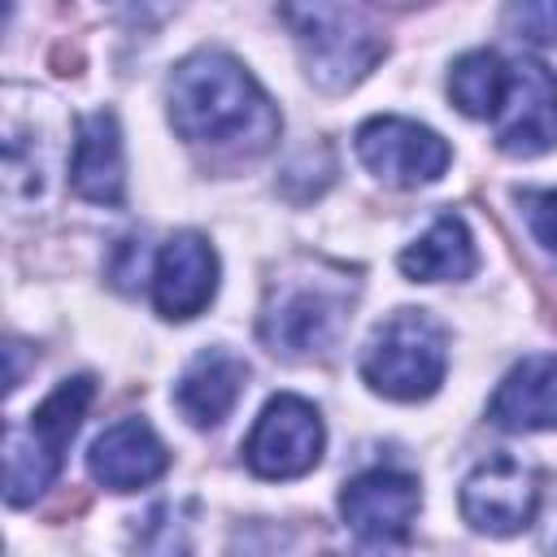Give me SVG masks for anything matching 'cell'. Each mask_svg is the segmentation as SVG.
Wrapping results in <instances>:
<instances>
[{"instance_id":"13","label":"cell","mask_w":557,"mask_h":557,"mask_svg":"<svg viewBox=\"0 0 557 557\" xmlns=\"http://www.w3.org/2000/svg\"><path fill=\"white\" fill-rule=\"evenodd\" d=\"M487 418L505 431H553L557 426V352L522 357L492 392Z\"/></svg>"},{"instance_id":"5","label":"cell","mask_w":557,"mask_h":557,"mask_svg":"<svg viewBox=\"0 0 557 557\" xmlns=\"http://www.w3.org/2000/svg\"><path fill=\"white\" fill-rule=\"evenodd\" d=\"M448 370L444 326L426 309L392 313L361 352V379L387 400H426Z\"/></svg>"},{"instance_id":"2","label":"cell","mask_w":557,"mask_h":557,"mask_svg":"<svg viewBox=\"0 0 557 557\" xmlns=\"http://www.w3.org/2000/svg\"><path fill=\"white\" fill-rule=\"evenodd\" d=\"M352 305V278L344 283L339 270H292L270 283L265 309H261V339L270 352L283 357H309L326 352Z\"/></svg>"},{"instance_id":"10","label":"cell","mask_w":557,"mask_h":557,"mask_svg":"<svg viewBox=\"0 0 557 557\" xmlns=\"http://www.w3.org/2000/svg\"><path fill=\"white\" fill-rule=\"evenodd\" d=\"M418 505H422L418 479L405 470H366L348 479L339 492V513L348 531H357L370 544L405 540L418 518Z\"/></svg>"},{"instance_id":"18","label":"cell","mask_w":557,"mask_h":557,"mask_svg":"<svg viewBox=\"0 0 557 557\" xmlns=\"http://www.w3.org/2000/svg\"><path fill=\"white\" fill-rule=\"evenodd\" d=\"M505 26L522 44L553 48L557 44V0H509Z\"/></svg>"},{"instance_id":"7","label":"cell","mask_w":557,"mask_h":557,"mask_svg":"<svg viewBox=\"0 0 557 557\" xmlns=\"http://www.w3.org/2000/svg\"><path fill=\"white\" fill-rule=\"evenodd\" d=\"M357 157L374 178L392 187H422L448 170L453 152L431 126L383 113L357 126Z\"/></svg>"},{"instance_id":"17","label":"cell","mask_w":557,"mask_h":557,"mask_svg":"<svg viewBox=\"0 0 557 557\" xmlns=\"http://www.w3.org/2000/svg\"><path fill=\"white\" fill-rule=\"evenodd\" d=\"M505 78H509V65L492 48H479V52L457 57L448 74V96L466 117H492L505 96Z\"/></svg>"},{"instance_id":"12","label":"cell","mask_w":557,"mask_h":557,"mask_svg":"<svg viewBox=\"0 0 557 557\" xmlns=\"http://www.w3.org/2000/svg\"><path fill=\"white\" fill-rule=\"evenodd\" d=\"M165 466H170V453L144 418H122V422L104 426L87 453L91 479L109 492H139V487L157 483L165 474Z\"/></svg>"},{"instance_id":"4","label":"cell","mask_w":557,"mask_h":557,"mask_svg":"<svg viewBox=\"0 0 557 557\" xmlns=\"http://www.w3.org/2000/svg\"><path fill=\"white\" fill-rule=\"evenodd\" d=\"M91 396H96V383L87 374L65 379L44 396V405L26 422L9 426V444H4V500L9 505H30L57 479L61 457Z\"/></svg>"},{"instance_id":"1","label":"cell","mask_w":557,"mask_h":557,"mask_svg":"<svg viewBox=\"0 0 557 557\" xmlns=\"http://www.w3.org/2000/svg\"><path fill=\"white\" fill-rule=\"evenodd\" d=\"M170 122L187 144L231 152H265L278 135V113L261 83L218 48H200L174 65Z\"/></svg>"},{"instance_id":"3","label":"cell","mask_w":557,"mask_h":557,"mask_svg":"<svg viewBox=\"0 0 557 557\" xmlns=\"http://www.w3.org/2000/svg\"><path fill=\"white\" fill-rule=\"evenodd\" d=\"M283 22L318 87H352L379 61L383 44L357 0H283Z\"/></svg>"},{"instance_id":"19","label":"cell","mask_w":557,"mask_h":557,"mask_svg":"<svg viewBox=\"0 0 557 557\" xmlns=\"http://www.w3.org/2000/svg\"><path fill=\"white\" fill-rule=\"evenodd\" d=\"M522 209H527L531 235L557 257V191H531V196H522Z\"/></svg>"},{"instance_id":"15","label":"cell","mask_w":557,"mask_h":557,"mask_svg":"<svg viewBox=\"0 0 557 557\" xmlns=\"http://www.w3.org/2000/svg\"><path fill=\"white\" fill-rule=\"evenodd\" d=\"M244 379H248V366H244L235 352H226V348H205V352L178 374V383H174V405H178V413H183L191 426H218V422L235 409V400H239V392H244Z\"/></svg>"},{"instance_id":"9","label":"cell","mask_w":557,"mask_h":557,"mask_svg":"<svg viewBox=\"0 0 557 557\" xmlns=\"http://www.w3.org/2000/svg\"><path fill=\"white\" fill-rule=\"evenodd\" d=\"M496 148L509 157H540L557 144V78L540 61H513L505 96L492 113Z\"/></svg>"},{"instance_id":"11","label":"cell","mask_w":557,"mask_h":557,"mask_svg":"<svg viewBox=\"0 0 557 557\" xmlns=\"http://www.w3.org/2000/svg\"><path fill=\"white\" fill-rule=\"evenodd\" d=\"M218 292V252L205 235L178 231L161 244L152 265V305L170 322L196 318Z\"/></svg>"},{"instance_id":"16","label":"cell","mask_w":557,"mask_h":557,"mask_svg":"<svg viewBox=\"0 0 557 557\" xmlns=\"http://www.w3.org/2000/svg\"><path fill=\"white\" fill-rule=\"evenodd\" d=\"M400 270L413 283H444V278H470L474 274V239L457 213H444L400 252Z\"/></svg>"},{"instance_id":"14","label":"cell","mask_w":557,"mask_h":557,"mask_svg":"<svg viewBox=\"0 0 557 557\" xmlns=\"http://www.w3.org/2000/svg\"><path fill=\"white\" fill-rule=\"evenodd\" d=\"M70 187L91 205H122L126 191V157H122V131L109 109H96L78 122L74 161H70Z\"/></svg>"},{"instance_id":"6","label":"cell","mask_w":557,"mask_h":557,"mask_svg":"<svg viewBox=\"0 0 557 557\" xmlns=\"http://www.w3.org/2000/svg\"><path fill=\"white\" fill-rule=\"evenodd\" d=\"M322 444H326V431H322L318 409L283 392V396H270L265 409L257 413L244 440V461L261 479H296L318 466Z\"/></svg>"},{"instance_id":"8","label":"cell","mask_w":557,"mask_h":557,"mask_svg":"<svg viewBox=\"0 0 557 557\" xmlns=\"http://www.w3.org/2000/svg\"><path fill=\"white\" fill-rule=\"evenodd\" d=\"M535 509H540V474H535V466H527L509 453L479 461L461 483V518L474 531L513 535V531L531 527Z\"/></svg>"}]
</instances>
